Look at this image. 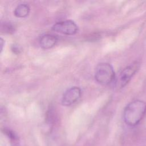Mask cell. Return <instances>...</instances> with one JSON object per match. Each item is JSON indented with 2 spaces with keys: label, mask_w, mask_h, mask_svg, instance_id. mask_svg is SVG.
Masks as SVG:
<instances>
[{
  "label": "cell",
  "mask_w": 146,
  "mask_h": 146,
  "mask_svg": "<svg viewBox=\"0 0 146 146\" xmlns=\"http://www.w3.org/2000/svg\"><path fill=\"white\" fill-rule=\"evenodd\" d=\"M146 112V103L136 100L129 103L125 108L123 117L125 123L129 126H135L143 118Z\"/></svg>",
  "instance_id": "obj_1"
},
{
  "label": "cell",
  "mask_w": 146,
  "mask_h": 146,
  "mask_svg": "<svg viewBox=\"0 0 146 146\" xmlns=\"http://www.w3.org/2000/svg\"><path fill=\"white\" fill-rule=\"evenodd\" d=\"M95 78L100 84H109L115 79V71L112 66L108 63H99L95 69Z\"/></svg>",
  "instance_id": "obj_2"
},
{
  "label": "cell",
  "mask_w": 146,
  "mask_h": 146,
  "mask_svg": "<svg viewBox=\"0 0 146 146\" xmlns=\"http://www.w3.org/2000/svg\"><path fill=\"white\" fill-rule=\"evenodd\" d=\"M139 67V63L135 62L124 68L116 78L115 82L116 87L120 89L126 86L135 74Z\"/></svg>",
  "instance_id": "obj_3"
},
{
  "label": "cell",
  "mask_w": 146,
  "mask_h": 146,
  "mask_svg": "<svg viewBox=\"0 0 146 146\" xmlns=\"http://www.w3.org/2000/svg\"><path fill=\"white\" fill-rule=\"evenodd\" d=\"M52 30L62 34L72 35L78 31L77 25L72 20H65L56 22L52 27Z\"/></svg>",
  "instance_id": "obj_4"
},
{
  "label": "cell",
  "mask_w": 146,
  "mask_h": 146,
  "mask_svg": "<svg viewBox=\"0 0 146 146\" xmlns=\"http://www.w3.org/2000/svg\"><path fill=\"white\" fill-rule=\"evenodd\" d=\"M81 89L76 86L72 87L67 90L63 94L62 104L64 106H70L75 103L80 97Z\"/></svg>",
  "instance_id": "obj_5"
},
{
  "label": "cell",
  "mask_w": 146,
  "mask_h": 146,
  "mask_svg": "<svg viewBox=\"0 0 146 146\" xmlns=\"http://www.w3.org/2000/svg\"><path fill=\"white\" fill-rule=\"evenodd\" d=\"M57 42L58 38L56 36L51 34H44L39 39V44L43 49L52 48L56 44Z\"/></svg>",
  "instance_id": "obj_6"
},
{
  "label": "cell",
  "mask_w": 146,
  "mask_h": 146,
  "mask_svg": "<svg viewBox=\"0 0 146 146\" xmlns=\"http://www.w3.org/2000/svg\"><path fill=\"white\" fill-rule=\"evenodd\" d=\"M30 13V7L27 4L21 3L18 5L14 9V14L18 18L26 17Z\"/></svg>",
  "instance_id": "obj_7"
},
{
  "label": "cell",
  "mask_w": 146,
  "mask_h": 146,
  "mask_svg": "<svg viewBox=\"0 0 146 146\" xmlns=\"http://www.w3.org/2000/svg\"><path fill=\"white\" fill-rule=\"evenodd\" d=\"M5 132L9 136L10 140L13 141V143L14 145L18 144V137L16 136V135L14 134V133H13L12 131H11L9 129H5Z\"/></svg>",
  "instance_id": "obj_8"
},
{
  "label": "cell",
  "mask_w": 146,
  "mask_h": 146,
  "mask_svg": "<svg viewBox=\"0 0 146 146\" xmlns=\"http://www.w3.org/2000/svg\"><path fill=\"white\" fill-rule=\"evenodd\" d=\"M2 28L3 29V31H5V33H13V31H14V27L11 24H9V23L5 24Z\"/></svg>",
  "instance_id": "obj_9"
},
{
  "label": "cell",
  "mask_w": 146,
  "mask_h": 146,
  "mask_svg": "<svg viewBox=\"0 0 146 146\" xmlns=\"http://www.w3.org/2000/svg\"><path fill=\"white\" fill-rule=\"evenodd\" d=\"M11 50L15 54H19L21 51V48L19 45L14 44L11 46Z\"/></svg>",
  "instance_id": "obj_10"
},
{
  "label": "cell",
  "mask_w": 146,
  "mask_h": 146,
  "mask_svg": "<svg viewBox=\"0 0 146 146\" xmlns=\"http://www.w3.org/2000/svg\"><path fill=\"white\" fill-rule=\"evenodd\" d=\"M0 45H1V52H2L3 50V47L4 45V40H3L2 38L0 39Z\"/></svg>",
  "instance_id": "obj_11"
}]
</instances>
